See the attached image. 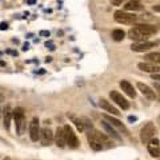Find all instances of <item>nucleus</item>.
Masks as SVG:
<instances>
[{
  "label": "nucleus",
  "mask_w": 160,
  "mask_h": 160,
  "mask_svg": "<svg viewBox=\"0 0 160 160\" xmlns=\"http://www.w3.org/2000/svg\"><path fill=\"white\" fill-rule=\"evenodd\" d=\"M156 28L153 25H150V24H139V25H135L132 27L130 31H128V38L131 40H133L135 43H139V41H147V39L150 36L155 35L156 33Z\"/></svg>",
  "instance_id": "f257e3e1"
},
{
  "label": "nucleus",
  "mask_w": 160,
  "mask_h": 160,
  "mask_svg": "<svg viewBox=\"0 0 160 160\" xmlns=\"http://www.w3.org/2000/svg\"><path fill=\"white\" fill-rule=\"evenodd\" d=\"M87 139L90 143V147L93 151H101L105 148L104 144H107V147H111V140L104 135V133L99 132V131H90L87 133Z\"/></svg>",
  "instance_id": "f03ea898"
},
{
  "label": "nucleus",
  "mask_w": 160,
  "mask_h": 160,
  "mask_svg": "<svg viewBox=\"0 0 160 160\" xmlns=\"http://www.w3.org/2000/svg\"><path fill=\"white\" fill-rule=\"evenodd\" d=\"M13 119H15L18 135H23L25 130V115H24V110L21 107H18L16 110H13Z\"/></svg>",
  "instance_id": "7ed1b4c3"
},
{
  "label": "nucleus",
  "mask_w": 160,
  "mask_h": 160,
  "mask_svg": "<svg viewBox=\"0 0 160 160\" xmlns=\"http://www.w3.org/2000/svg\"><path fill=\"white\" fill-rule=\"evenodd\" d=\"M155 133H156L155 124H153V123H147V124L141 128V131H140V140H141V143L143 144H148V143L153 139Z\"/></svg>",
  "instance_id": "20e7f679"
},
{
  "label": "nucleus",
  "mask_w": 160,
  "mask_h": 160,
  "mask_svg": "<svg viewBox=\"0 0 160 160\" xmlns=\"http://www.w3.org/2000/svg\"><path fill=\"white\" fill-rule=\"evenodd\" d=\"M115 20L120 24H133L138 21V16H135L133 13L125 12V11H116L115 12Z\"/></svg>",
  "instance_id": "39448f33"
},
{
  "label": "nucleus",
  "mask_w": 160,
  "mask_h": 160,
  "mask_svg": "<svg viewBox=\"0 0 160 160\" xmlns=\"http://www.w3.org/2000/svg\"><path fill=\"white\" fill-rule=\"evenodd\" d=\"M64 130V135H65V141H67V145H70L71 148H78L79 147V140H78V136L76 133L73 132L72 127L71 125H64L63 127Z\"/></svg>",
  "instance_id": "423d86ee"
},
{
  "label": "nucleus",
  "mask_w": 160,
  "mask_h": 160,
  "mask_svg": "<svg viewBox=\"0 0 160 160\" xmlns=\"http://www.w3.org/2000/svg\"><path fill=\"white\" fill-rule=\"evenodd\" d=\"M110 98L112 99V101H115L119 107H121L123 110H128V108H130V103H128L127 99H125L120 92H118V91H111Z\"/></svg>",
  "instance_id": "0eeeda50"
},
{
  "label": "nucleus",
  "mask_w": 160,
  "mask_h": 160,
  "mask_svg": "<svg viewBox=\"0 0 160 160\" xmlns=\"http://www.w3.org/2000/svg\"><path fill=\"white\" fill-rule=\"evenodd\" d=\"M53 140H55V133H52L50 128L44 127L43 130H40V141L43 145H51Z\"/></svg>",
  "instance_id": "6e6552de"
},
{
  "label": "nucleus",
  "mask_w": 160,
  "mask_h": 160,
  "mask_svg": "<svg viewBox=\"0 0 160 160\" xmlns=\"http://www.w3.org/2000/svg\"><path fill=\"white\" fill-rule=\"evenodd\" d=\"M30 138L32 141H38V139H40V127L38 118H33L30 123Z\"/></svg>",
  "instance_id": "1a4fd4ad"
},
{
  "label": "nucleus",
  "mask_w": 160,
  "mask_h": 160,
  "mask_svg": "<svg viewBox=\"0 0 160 160\" xmlns=\"http://www.w3.org/2000/svg\"><path fill=\"white\" fill-rule=\"evenodd\" d=\"M156 45V43L153 41H139V43H133L131 45V50L135 51V52H145V51H150L151 48H153Z\"/></svg>",
  "instance_id": "9d476101"
},
{
  "label": "nucleus",
  "mask_w": 160,
  "mask_h": 160,
  "mask_svg": "<svg viewBox=\"0 0 160 160\" xmlns=\"http://www.w3.org/2000/svg\"><path fill=\"white\" fill-rule=\"evenodd\" d=\"M147 148H148V152L151 153V156H153V158H159L160 156V141H159V139L153 138L147 144Z\"/></svg>",
  "instance_id": "9b49d317"
},
{
  "label": "nucleus",
  "mask_w": 160,
  "mask_h": 160,
  "mask_svg": "<svg viewBox=\"0 0 160 160\" xmlns=\"http://www.w3.org/2000/svg\"><path fill=\"white\" fill-rule=\"evenodd\" d=\"M104 119L107 120L108 123H110L112 127H116V128H119L121 132H124L127 136H130V132H128V130L125 128V125L123 124L121 121H120L119 119H116V118H112V116H110V115H104Z\"/></svg>",
  "instance_id": "f8f14e48"
},
{
  "label": "nucleus",
  "mask_w": 160,
  "mask_h": 160,
  "mask_svg": "<svg viewBox=\"0 0 160 160\" xmlns=\"http://www.w3.org/2000/svg\"><path fill=\"white\" fill-rule=\"evenodd\" d=\"M136 85H138L139 91H140V92H141L143 95H144L147 99H150V100H155V99H156L155 91H152V88H151V87H148L147 84H144V83L139 81Z\"/></svg>",
  "instance_id": "ddd939ff"
},
{
  "label": "nucleus",
  "mask_w": 160,
  "mask_h": 160,
  "mask_svg": "<svg viewBox=\"0 0 160 160\" xmlns=\"http://www.w3.org/2000/svg\"><path fill=\"white\" fill-rule=\"evenodd\" d=\"M55 143L56 145L60 148H64L67 145V141H65V135H64V130L61 127H58L55 132Z\"/></svg>",
  "instance_id": "4468645a"
},
{
  "label": "nucleus",
  "mask_w": 160,
  "mask_h": 160,
  "mask_svg": "<svg viewBox=\"0 0 160 160\" xmlns=\"http://www.w3.org/2000/svg\"><path fill=\"white\" fill-rule=\"evenodd\" d=\"M99 105L103 108V110L107 111V112H110L111 115H113V116H119V115H120V112H119L118 108H115L110 101H107L105 99H101V100H100Z\"/></svg>",
  "instance_id": "2eb2a0df"
},
{
  "label": "nucleus",
  "mask_w": 160,
  "mask_h": 160,
  "mask_svg": "<svg viewBox=\"0 0 160 160\" xmlns=\"http://www.w3.org/2000/svg\"><path fill=\"white\" fill-rule=\"evenodd\" d=\"M120 87H121V90L124 91L130 98H135L136 96V92H135V90H133V85L131 84L128 80H121V81H120Z\"/></svg>",
  "instance_id": "dca6fc26"
},
{
  "label": "nucleus",
  "mask_w": 160,
  "mask_h": 160,
  "mask_svg": "<svg viewBox=\"0 0 160 160\" xmlns=\"http://www.w3.org/2000/svg\"><path fill=\"white\" fill-rule=\"evenodd\" d=\"M3 115H4V128L8 131L11 127V119L13 118V111H12V108H11V105H5Z\"/></svg>",
  "instance_id": "f3484780"
},
{
  "label": "nucleus",
  "mask_w": 160,
  "mask_h": 160,
  "mask_svg": "<svg viewBox=\"0 0 160 160\" xmlns=\"http://www.w3.org/2000/svg\"><path fill=\"white\" fill-rule=\"evenodd\" d=\"M138 68L140 71H144V72H151V73H155L160 71V67H158L156 64H151V63H139Z\"/></svg>",
  "instance_id": "a211bd4d"
},
{
  "label": "nucleus",
  "mask_w": 160,
  "mask_h": 160,
  "mask_svg": "<svg viewBox=\"0 0 160 160\" xmlns=\"http://www.w3.org/2000/svg\"><path fill=\"white\" fill-rule=\"evenodd\" d=\"M124 10L125 11H143L144 10V5L141 4L140 1H136V0H131V1H128L127 4L124 5Z\"/></svg>",
  "instance_id": "6ab92c4d"
},
{
  "label": "nucleus",
  "mask_w": 160,
  "mask_h": 160,
  "mask_svg": "<svg viewBox=\"0 0 160 160\" xmlns=\"http://www.w3.org/2000/svg\"><path fill=\"white\" fill-rule=\"evenodd\" d=\"M68 118H70V119H71V121H72L73 124L76 125V128H78V131H80V132H83V131H85L84 123H83V118H79V116L73 115V113H68Z\"/></svg>",
  "instance_id": "aec40b11"
},
{
  "label": "nucleus",
  "mask_w": 160,
  "mask_h": 160,
  "mask_svg": "<svg viewBox=\"0 0 160 160\" xmlns=\"http://www.w3.org/2000/svg\"><path fill=\"white\" fill-rule=\"evenodd\" d=\"M101 124H103V127H104V130L107 131V132H108V135H110L111 138H113V139H116V140H120V139H121V138H120V135H119V133L116 132V130H113V127L110 124V123H107V121H103Z\"/></svg>",
  "instance_id": "412c9836"
},
{
  "label": "nucleus",
  "mask_w": 160,
  "mask_h": 160,
  "mask_svg": "<svg viewBox=\"0 0 160 160\" xmlns=\"http://www.w3.org/2000/svg\"><path fill=\"white\" fill-rule=\"evenodd\" d=\"M144 59L147 60V63H151V64H160V52H151L147 53L144 56Z\"/></svg>",
  "instance_id": "4be33fe9"
},
{
  "label": "nucleus",
  "mask_w": 160,
  "mask_h": 160,
  "mask_svg": "<svg viewBox=\"0 0 160 160\" xmlns=\"http://www.w3.org/2000/svg\"><path fill=\"white\" fill-rule=\"evenodd\" d=\"M125 36V32L123 30H113L112 31V39L115 41H121Z\"/></svg>",
  "instance_id": "5701e85b"
},
{
  "label": "nucleus",
  "mask_w": 160,
  "mask_h": 160,
  "mask_svg": "<svg viewBox=\"0 0 160 160\" xmlns=\"http://www.w3.org/2000/svg\"><path fill=\"white\" fill-rule=\"evenodd\" d=\"M83 123H84L85 128H91V130H92V123H90V120H88L87 118H83Z\"/></svg>",
  "instance_id": "b1692460"
},
{
  "label": "nucleus",
  "mask_w": 160,
  "mask_h": 160,
  "mask_svg": "<svg viewBox=\"0 0 160 160\" xmlns=\"http://www.w3.org/2000/svg\"><path fill=\"white\" fill-rule=\"evenodd\" d=\"M45 47H50V50H51V51L55 50V45L52 44V41H47V43H45Z\"/></svg>",
  "instance_id": "393cba45"
},
{
  "label": "nucleus",
  "mask_w": 160,
  "mask_h": 160,
  "mask_svg": "<svg viewBox=\"0 0 160 160\" xmlns=\"http://www.w3.org/2000/svg\"><path fill=\"white\" fill-rule=\"evenodd\" d=\"M50 31H40V36H47V38H50Z\"/></svg>",
  "instance_id": "a878e982"
},
{
  "label": "nucleus",
  "mask_w": 160,
  "mask_h": 160,
  "mask_svg": "<svg viewBox=\"0 0 160 160\" xmlns=\"http://www.w3.org/2000/svg\"><path fill=\"white\" fill-rule=\"evenodd\" d=\"M0 30H1V31L8 30V24H7V23H0Z\"/></svg>",
  "instance_id": "bb28decb"
},
{
  "label": "nucleus",
  "mask_w": 160,
  "mask_h": 160,
  "mask_svg": "<svg viewBox=\"0 0 160 160\" xmlns=\"http://www.w3.org/2000/svg\"><path fill=\"white\" fill-rule=\"evenodd\" d=\"M123 1H124V0H111V3H112L113 5H120Z\"/></svg>",
  "instance_id": "cd10ccee"
},
{
  "label": "nucleus",
  "mask_w": 160,
  "mask_h": 160,
  "mask_svg": "<svg viewBox=\"0 0 160 160\" xmlns=\"http://www.w3.org/2000/svg\"><path fill=\"white\" fill-rule=\"evenodd\" d=\"M152 80H158V81H160V73H152Z\"/></svg>",
  "instance_id": "c85d7f7f"
},
{
  "label": "nucleus",
  "mask_w": 160,
  "mask_h": 160,
  "mask_svg": "<svg viewBox=\"0 0 160 160\" xmlns=\"http://www.w3.org/2000/svg\"><path fill=\"white\" fill-rule=\"evenodd\" d=\"M153 11H155V12H160V4L153 5Z\"/></svg>",
  "instance_id": "c756f323"
},
{
  "label": "nucleus",
  "mask_w": 160,
  "mask_h": 160,
  "mask_svg": "<svg viewBox=\"0 0 160 160\" xmlns=\"http://www.w3.org/2000/svg\"><path fill=\"white\" fill-rule=\"evenodd\" d=\"M136 116H130V118H128V120H130V121H136Z\"/></svg>",
  "instance_id": "7c9ffc66"
},
{
  "label": "nucleus",
  "mask_w": 160,
  "mask_h": 160,
  "mask_svg": "<svg viewBox=\"0 0 160 160\" xmlns=\"http://www.w3.org/2000/svg\"><path fill=\"white\" fill-rule=\"evenodd\" d=\"M28 48H30V44H28V43H25V44L23 45V50H24V51H27Z\"/></svg>",
  "instance_id": "2f4dec72"
},
{
  "label": "nucleus",
  "mask_w": 160,
  "mask_h": 160,
  "mask_svg": "<svg viewBox=\"0 0 160 160\" xmlns=\"http://www.w3.org/2000/svg\"><path fill=\"white\" fill-rule=\"evenodd\" d=\"M155 88H156V90H159V91H160V83H155Z\"/></svg>",
  "instance_id": "473e14b6"
},
{
  "label": "nucleus",
  "mask_w": 160,
  "mask_h": 160,
  "mask_svg": "<svg viewBox=\"0 0 160 160\" xmlns=\"http://www.w3.org/2000/svg\"><path fill=\"white\" fill-rule=\"evenodd\" d=\"M51 60H52V58H50V56H48V58H47V59H45V61H47V63H50V61H51Z\"/></svg>",
  "instance_id": "72a5a7b5"
},
{
  "label": "nucleus",
  "mask_w": 160,
  "mask_h": 160,
  "mask_svg": "<svg viewBox=\"0 0 160 160\" xmlns=\"http://www.w3.org/2000/svg\"><path fill=\"white\" fill-rule=\"evenodd\" d=\"M159 123H160V116H159Z\"/></svg>",
  "instance_id": "f704fd0d"
}]
</instances>
